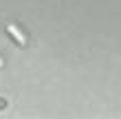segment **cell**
I'll use <instances>...</instances> for the list:
<instances>
[{"instance_id": "6da1fadb", "label": "cell", "mask_w": 121, "mask_h": 119, "mask_svg": "<svg viewBox=\"0 0 121 119\" xmlns=\"http://www.w3.org/2000/svg\"><path fill=\"white\" fill-rule=\"evenodd\" d=\"M7 31H9V33H11V35H13V38H16V40H18V44H22V46L26 44V38L22 35V31H20V29H18V26H16V24H7Z\"/></svg>"}, {"instance_id": "7a4b0ae2", "label": "cell", "mask_w": 121, "mask_h": 119, "mask_svg": "<svg viewBox=\"0 0 121 119\" xmlns=\"http://www.w3.org/2000/svg\"><path fill=\"white\" fill-rule=\"evenodd\" d=\"M2 66H4V62H2V60H0V68H2Z\"/></svg>"}]
</instances>
